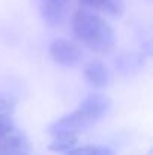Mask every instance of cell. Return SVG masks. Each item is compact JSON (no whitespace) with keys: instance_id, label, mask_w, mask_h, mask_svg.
Listing matches in <instances>:
<instances>
[{"instance_id":"9c48e42d","label":"cell","mask_w":153,"mask_h":155,"mask_svg":"<svg viewBox=\"0 0 153 155\" xmlns=\"http://www.w3.org/2000/svg\"><path fill=\"white\" fill-rule=\"evenodd\" d=\"M78 137L74 136H60V137H54V140L50 143L48 149L53 152H68L71 149H74V146L77 145Z\"/></svg>"},{"instance_id":"5b68a950","label":"cell","mask_w":153,"mask_h":155,"mask_svg":"<svg viewBox=\"0 0 153 155\" xmlns=\"http://www.w3.org/2000/svg\"><path fill=\"white\" fill-rule=\"evenodd\" d=\"M27 151L29 142L17 128L0 136V155H27Z\"/></svg>"},{"instance_id":"6da1fadb","label":"cell","mask_w":153,"mask_h":155,"mask_svg":"<svg viewBox=\"0 0 153 155\" xmlns=\"http://www.w3.org/2000/svg\"><path fill=\"white\" fill-rule=\"evenodd\" d=\"M72 30L75 38L92 51L105 54L114 48V30L102 17L89 9L81 8L74 14Z\"/></svg>"},{"instance_id":"8992f818","label":"cell","mask_w":153,"mask_h":155,"mask_svg":"<svg viewBox=\"0 0 153 155\" xmlns=\"http://www.w3.org/2000/svg\"><path fill=\"white\" fill-rule=\"evenodd\" d=\"M84 78L93 87H107L111 83V74L107 65H104L99 60L90 62L84 68Z\"/></svg>"},{"instance_id":"ba28073f","label":"cell","mask_w":153,"mask_h":155,"mask_svg":"<svg viewBox=\"0 0 153 155\" xmlns=\"http://www.w3.org/2000/svg\"><path fill=\"white\" fill-rule=\"evenodd\" d=\"M80 105H83L84 108H87L92 114H95L98 119H102L107 113H108V110H110V107H111V103H110V100L105 97V95H102V94H90V95H87Z\"/></svg>"},{"instance_id":"277c9868","label":"cell","mask_w":153,"mask_h":155,"mask_svg":"<svg viewBox=\"0 0 153 155\" xmlns=\"http://www.w3.org/2000/svg\"><path fill=\"white\" fill-rule=\"evenodd\" d=\"M69 8H71V0H42L41 15L47 24L57 27L62 26L68 18Z\"/></svg>"},{"instance_id":"3957f363","label":"cell","mask_w":153,"mask_h":155,"mask_svg":"<svg viewBox=\"0 0 153 155\" xmlns=\"http://www.w3.org/2000/svg\"><path fill=\"white\" fill-rule=\"evenodd\" d=\"M50 56L57 65L72 68L83 60V50L74 41L57 39L50 45Z\"/></svg>"},{"instance_id":"52a82bcc","label":"cell","mask_w":153,"mask_h":155,"mask_svg":"<svg viewBox=\"0 0 153 155\" xmlns=\"http://www.w3.org/2000/svg\"><path fill=\"white\" fill-rule=\"evenodd\" d=\"M84 9L99 11L110 17H122L125 12V2L123 0H80Z\"/></svg>"},{"instance_id":"8fae6325","label":"cell","mask_w":153,"mask_h":155,"mask_svg":"<svg viewBox=\"0 0 153 155\" xmlns=\"http://www.w3.org/2000/svg\"><path fill=\"white\" fill-rule=\"evenodd\" d=\"M15 108V103L12 98H9L8 95L0 94V119L5 117H11Z\"/></svg>"},{"instance_id":"7a4b0ae2","label":"cell","mask_w":153,"mask_h":155,"mask_svg":"<svg viewBox=\"0 0 153 155\" xmlns=\"http://www.w3.org/2000/svg\"><path fill=\"white\" fill-rule=\"evenodd\" d=\"M98 122V119L83 105H78L77 110H74L69 114L62 116L60 119H57L56 122H53L48 128L53 137H60V136H74L78 137V134L87 128H90L92 125H95Z\"/></svg>"},{"instance_id":"30bf717a","label":"cell","mask_w":153,"mask_h":155,"mask_svg":"<svg viewBox=\"0 0 153 155\" xmlns=\"http://www.w3.org/2000/svg\"><path fill=\"white\" fill-rule=\"evenodd\" d=\"M65 155H114L111 149L104 148V146H81V148H74L68 151Z\"/></svg>"}]
</instances>
